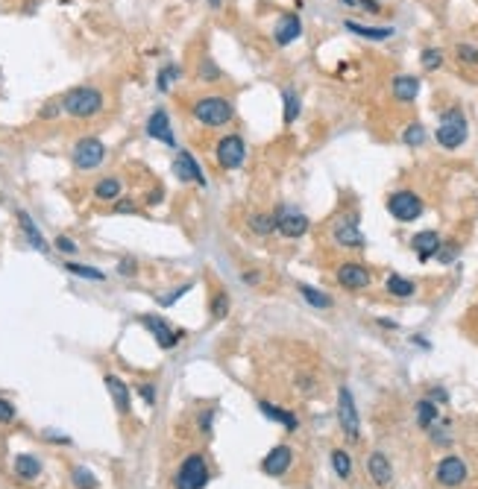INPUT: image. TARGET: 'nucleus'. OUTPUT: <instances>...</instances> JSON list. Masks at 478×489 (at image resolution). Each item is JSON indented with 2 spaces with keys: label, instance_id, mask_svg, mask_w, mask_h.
Wrapping results in <instances>:
<instances>
[{
  "label": "nucleus",
  "instance_id": "nucleus-1",
  "mask_svg": "<svg viewBox=\"0 0 478 489\" xmlns=\"http://www.w3.org/2000/svg\"><path fill=\"white\" fill-rule=\"evenodd\" d=\"M62 109L70 117H94L103 112V94L91 85H80V88H70L62 97Z\"/></svg>",
  "mask_w": 478,
  "mask_h": 489
},
{
  "label": "nucleus",
  "instance_id": "nucleus-2",
  "mask_svg": "<svg viewBox=\"0 0 478 489\" xmlns=\"http://www.w3.org/2000/svg\"><path fill=\"white\" fill-rule=\"evenodd\" d=\"M194 117L203 127H226L235 117V106L226 97H203L194 103Z\"/></svg>",
  "mask_w": 478,
  "mask_h": 489
},
{
  "label": "nucleus",
  "instance_id": "nucleus-3",
  "mask_svg": "<svg viewBox=\"0 0 478 489\" xmlns=\"http://www.w3.org/2000/svg\"><path fill=\"white\" fill-rule=\"evenodd\" d=\"M467 141V117L461 109H449L440 117L437 127V144L446 146V150H458V146Z\"/></svg>",
  "mask_w": 478,
  "mask_h": 489
},
{
  "label": "nucleus",
  "instance_id": "nucleus-4",
  "mask_svg": "<svg viewBox=\"0 0 478 489\" xmlns=\"http://www.w3.org/2000/svg\"><path fill=\"white\" fill-rule=\"evenodd\" d=\"M208 483V466H206V457L203 454H188L182 460V466L176 472L174 486L176 489H206Z\"/></svg>",
  "mask_w": 478,
  "mask_h": 489
},
{
  "label": "nucleus",
  "instance_id": "nucleus-5",
  "mask_svg": "<svg viewBox=\"0 0 478 489\" xmlns=\"http://www.w3.org/2000/svg\"><path fill=\"white\" fill-rule=\"evenodd\" d=\"M388 211H391V217L399 220V223H411V220H417L423 214V200L414 190H396L388 197Z\"/></svg>",
  "mask_w": 478,
  "mask_h": 489
},
{
  "label": "nucleus",
  "instance_id": "nucleus-6",
  "mask_svg": "<svg viewBox=\"0 0 478 489\" xmlns=\"http://www.w3.org/2000/svg\"><path fill=\"white\" fill-rule=\"evenodd\" d=\"M70 158H74L77 170H94V167L103 164L106 146H103L100 138H80L77 146H74V153H70Z\"/></svg>",
  "mask_w": 478,
  "mask_h": 489
},
{
  "label": "nucleus",
  "instance_id": "nucleus-7",
  "mask_svg": "<svg viewBox=\"0 0 478 489\" xmlns=\"http://www.w3.org/2000/svg\"><path fill=\"white\" fill-rule=\"evenodd\" d=\"M214 156H218V164L223 170H235V167H241L244 158H247V144H244L241 135H226V138L218 141Z\"/></svg>",
  "mask_w": 478,
  "mask_h": 489
},
{
  "label": "nucleus",
  "instance_id": "nucleus-8",
  "mask_svg": "<svg viewBox=\"0 0 478 489\" xmlns=\"http://www.w3.org/2000/svg\"><path fill=\"white\" fill-rule=\"evenodd\" d=\"M338 422H341L344 434L352 439V443L361 436V422H358V410H355V399L349 393V387L338 389Z\"/></svg>",
  "mask_w": 478,
  "mask_h": 489
},
{
  "label": "nucleus",
  "instance_id": "nucleus-9",
  "mask_svg": "<svg viewBox=\"0 0 478 489\" xmlns=\"http://www.w3.org/2000/svg\"><path fill=\"white\" fill-rule=\"evenodd\" d=\"M331 235H334V243L344 247V249H364V235H361V229H358V223L352 217L338 220Z\"/></svg>",
  "mask_w": 478,
  "mask_h": 489
},
{
  "label": "nucleus",
  "instance_id": "nucleus-10",
  "mask_svg": "<svg viewBox=\"0 0 478 489\" xmlns=\"http://www.w3.org/2000/svg\"><path fill=\"white\" fill-rule=\"evenodd\" d=\"M467 480V463L461 457H443L437 463V483L440 486H461Z\"/></svg>",
  "mask_w": 478,
  "mask_h": 489
},
{
  "label": "nucleus",
  "instance_id": "nucleus-11",
  "mask_svg": "<svg viewBox=\"0 0 478 489\" xmlns=\"http://www.w3.org/2000/svg\"><path fill=\"white\" fill-rule=\"evenodd\" d=\"M141 323H144V328L156 337V343L161 349H174L179 343V337H182V331H174L171 326L161 320V316H141Z\"/></svg>",
  "mask_w": 478,
  "mask_h": 489
},
{
  "label": "nucleus",
  "instance_id": "nucleus-12",
  "mask_svg": "<svg viewBox=\"0 0 478 489\" xmlns=\"http://www.w3.org/2000/svg\"><path fill=\"white\" fill-rule=\"evenodd\" d=\"M174 173L182 179V182H197L206 188V173H203V167L197 164V158L191 156L188 150H179L176 161H174Z\"/></svg>",
  "mask_w": 478,
  "mask_h": 489
},
{
  "label": "nucleus",
  "instance_id": "nucleus-13",
  "mask_svg": "<svg viewBox=\"0 0 478 489\" xmlns=\"http://www.w3.org/2000/svg\"><path fill=\"white\" fill-rule=\"evenodd\" d=\"M299 36H302V21H299V15H294V12L282 15L279 23H276V30H273L276 44H279V47H288V44H294Z\"/></svg>",
  "mask_w": 478,
  "mask_h": 489
},
{
  "label": "nucleus",
  "instance_id": "nucleus-14",
  "mask_svg": "<svg viewBox=\"0 0 478 489\" xmlns=\"http://www.w3.org/2000/svg\"><path fill=\"white\" fill-rule=\"evenodd\" d=\"M338 281L346 290H364L370 287V270L361 264H341L338 267Z\"/></svg>",
  "mask_w": 478,
  "mask_h": 489
},
{
  "label": "nucleus",
  "instance_id": "nucleus-15",
  "mask_svg": "<svg viewBox=\"0 0 478 489\" xmlns=\"http://www.w3.org/2000/svg\"><path fill=\"white\" fill-rule=\"evenodd\" d=\"M291 463H294V451H291L288 446H276V448L265 457V463H261V469H265V475L282 478L285 472L291 469Z\"/></svg>",
  "mask_w": 478,
  "mask_h": 489
},
{
  "label": "nucleus",
  "instance_id": "nucleus-16",
  "mask_svg": "<svg viewBox=\"0 0 478 489\" xmlns=\"http://www.w3.org/2000/svg\"><path fill=\"white\" fill-rule=\"evenodd\" d=\"M276 232L282 237L297 240V237H302L308 232V217L305 214H297V211H282L279 214V223H276Z\"/></svg>",
  "mask_w": 478,
  "mask_h": 489
},
{
  "label": "nucleus",
  "instance_id": "nucleus-17",
  "mask_svg": "<svg viewBox=\"0 0 478 489\" xmlns=\"http://www.w3.org/2000/svg\"><path fill=\"white\" fill-rule=\"evenodd\" d=\"M147 135L156 138V141H161V144H167V146L176 144L174 129H171V117H167L164 109H156V112L150 114V120H147Z\"/></svg>",
  "mask_w": 478,
  "mask_h": 489
},
{
  "label": "nucleus",
  "instance_id": "nucleus-18",
  "mask_svg": "<svg viewBox=\"0 0 478 489\" xmlns=\"http://www.w3.org/2000/svg\"><path fill=\"white\" fill-rule=\"evenodd\" d=\"M411 247H414V252H417L420 261H428V258H435L437 249H440V235L432 232V229H425V232H420V235L411 237Z\"/></svg>",
  "mask_w": 478,
  "mask_h": 489
},
{
  "label": "nucleus",
  "instance_id": "nucleus-19",
  "mask_svg": "<svg viewBox=\"0 0 478 489\" xmlns=\"http://www.w3.org/2000/svg\"><path fill=\"white\" fill-rule=\"evenodd\" d=\"M367 472L370 478L378 483V486H388L393 480V469H391V460L381 454V451H373L370 460H367Z\"/></svg>",
  "mask_w": 478,
  "mask_h": 489
},
{
  "label": "nucleus",
  "instance_id": "nucleus-20",
  "mask_svg": "<svg viewBox=\"0 0 478 489\" xmlns=\"http://www.w3.org/2000/svg\"><path fill=\"white\" fill-rule=\"evenodd\" d=\"M106 389H109V396L115 402V410L121 413V417H127L129 413V387L117 375H106Z\"/></svg>",
  "mask_w": 478,
  "mask_h": 489
},
{
  "label": "nucleus",
  "instance_id": "nucleus-21",
  "mask_svg": "<svg viewBox=\"0 0 478 489\" xmlns=\"http://www.w3.org/2000/svg\"><path fill=\"white\" fill-rule=\"evenodd\" d=\"M15 217H18V226H21V232L27 235V240L33 243V249H38V252H47V240H44V237H41V232L36 229L33 217H30L27 211H18Z\"/></svg>",
  "mask_w": 478,
  "mask_h": 489
},
{
  "label": "nucleus",
  "instance_id": "nucleus-22",
  "mask_svg": "<svg viewBox=\"0 0 478 489\" xmlns=\"http://www.w3.org/2000/svg\"><path fill=\"white\" fill-rule=\"evenodd\" d=\"M258 407H261V413H265L267 419H273V422L285 425L288 431H297V417H294L291 410H285V407H276V404H270V402H258Z\"/></svg>",
  "mask_w": 478,
  "mask_h": 489
},
{
  "label": "nucleus",
  "instance_id": "nucleus-23",
  "mask_svg": "<svg viewBox=\"0 0 478 489\" xmlns=\"http://www.w3.org/2000/svg\"><path fill=\"white\" fill-rule=\"evenodd\" d=\"M344 27H346L349 33H355V36L367 38V41H385V38L393 36V27H364V23H355V21H346Z\"/></svg>",
  "mask_w": 478,
  "mask_h": 489
},
{
  "label": "nucleus",
  "instance_id": "nucleus-24",
  "mask_svg": "<svg viewBox=\"0 0 478 489\" xmlns=\"http://www.w3.org/2000/svg\"><path fill=\"white\" fill-rule=\"evenodd\" d=\"M417 94H420V80L417 77H396L393 80V97L402 103H411L417 100Z\"/></svg>",
  "mask_w": 478,
  "mask_h": 489
},
{
  "label": "nucleus",
  "instance_id": "nucleus-25",
  "mask_svg": "<svg viewBox=\"0 0 478 489\" xmlns=\"http://www.w3.org/2000/svg\"><path fill=\"white\" fill-rule=\"evenodd\" d=\"M38 472H41L38 457H33V454H18L15 457V475L21 480H33V478H38Z\"/></svg>",
  "mask_w": 478,
  "mask_h": 489
},
{
  "label": "nucleus",
  "instance_id": "nucleus-26",
  "mask_svg": "<svg viewBox=\"0 0 478 489\" xmlns=\"http://www.w3.org/2000/svg\"><path fill=\"white\" fill-rule=\"evenodd\" d=\"M94 197H97V200H103V203H112V200H117V197H121V182H117L115 176H106V179H100L97 185H94Z\"/></svg>",
  "mask_w": 478,
  "mask_h": 489
},
{
  "label": "nucleus",
  "instance_id": "nucleus-27",
  "mask_svg": "<svg viewBox=\"0 0 478 489\" xmlns=\"http://www.w3.org/2000/svg\"><path fill=\"white\" fill-rule=\"evenodd\" d=\"M388 293L391 296H396V299H408V296H414V281H408V279H402V276H391L388 279Z\"/></svg>",
  "mask_w": 478,
  "mask_h": 489
},
{
  "label": "nucleus",
  "instance_id": "nucleus-28",
  "mask_svg": "<svg viewBox=\"0 0 478 489\" xmlns=\"http://www.w3.org/2000/svg\"><path fill=\"white\" fill-rule=\"evenodd\" d=\"M276 223H279V214H255L250 220V229L255 235H273L276 232Z\"/></svg>",
  "mask_w": 478,
  "mask_h": 489
},
{
  "label": "nucleus",
  "instance_id": "nucleus-29",
  "mask_svg": "<svg viewBox=\"0 0 478 489\" xmlns=\"http://www.w3.org/2000/svg\"><path fill=\"white\" fill-rule=\"evenodd\" d=\"M437 419V404L432 399L417 402V425L420 428H432V422Z\"/></svg>",
  "mask_w": 478,
  "mask_h": 489
},
{
  "label": "nucleus",
  "instance_id": "nucleus-30",
  "mask_svg": "<svg viewBox=\"0 0 478 489\" xmlns=\"http://www.w3.org/2000/svg\"><path fill=\"white\" fill-rule=\"evenodd\" d=\"M331 466H334V475H338L341 480H346V478L352 475V457H349L344 448L331 451Z\"/></svg>",
  "mask_w": 478,
  "mask_h": 489
},
{
  "label": "nucleus",
  "instance_id": "nucleus-31",
  "mask_svg": "<svg viewBox=\"0 0 478 489\" xmlns=\"http://www.w3.org/2000/svg\"><path fill=\"white\" fill-rule=\"evenodd\" d=\"M299 293H302V299H305L308 305H314V308H331V296H326V293L317 290V287L299 284Z\"/></svg>",
  "mask_w": 478,
  "mask_h": 489
},
{
  "label": "nucleus",
  "instance_id": "nucleus-32",
  "mask_svg": "<svg viewBox=\"0 0 478 489\" xmlns=\"http://www.w3.org/2000/svg\"><path fill=\"white\" fill-rule=\"evenodd\" d=\"M65 270L70 273V276H80V279H88V281H103L106 279V273L103 270H94V267H85V264H65Z\"/></svg>",
  "mask_w": 478,
  "mask_h": 489
},
{
  "label": "nucleus",
  "instance_id": "nucleus-33",
  "mask_svg": "<svg viewBox=\"0 0 478 489\" xmlns=\"http://www.w3.org/2000/svg\"><path fill=\"white\" fill-rule=\"evenodd\" d=\"M74 486L77 489H97V478H94V472H88L85 466H77L74 469Z\"/></svg>",
  "mask_w": 478,
  "mask_h": 489
},
{
  "label": "nucleus",
  "instance_id": "nucleus-34",
  "mask_svg": "<svg viewBox=\"0 0 478 489\" xmlns=\"http://www.w3.org/2000/svg\"><path fill=\"white\" fill-rule=\"evenodd\" d=\"M299 114V97L294 91H285V124H294Z\"/></svg>",
  "mask_w": 478,
  "mask_h": 489
},
{
  "label": "nucleus",
  "instance_id": "nucleus-35",
  "mask_svg": "<svg viewBox=\"0 0 478 489\" xmlns=\"http://www.w3.org/2000/svg\"><path fill=\"white\" fill-rule=\"evenodd\" d=\"M443 65V53L437 50V47H428V50H423V68L425 70H437Z\"/></svg>",
  "mask_w": 478,
  "mask_h": 489
},
{
  "label": "nucleus",
  "instance_id": "nucleus-36",
  "mask_svg": "<svg viewBox=\"0 0 478 489\" xmlns=\"http://www.w3.org/2000/svg\"><path fill=\"white\" fill-rule=\"evenodd\" d=\"M402 141H405V144H408V146H420V144L425 141V129H423L420 124H411L408 129H405Z\"/></svg>",
  "mask_w": 478,
  "mask_h": 489
},
{
  "label": "nucleus",
  "instance_id": "nucleus-37",
  "mask_svg": "<svg viewBox=\"0 0 478 489\" xmlns=\"http://www.w3.org/2000/svg\"><path fill=\"white\" fill-rule=\"evenodd\" d=\"M226 313H229V296H226V293H218L214 302H211V316H214V320H223Z\"/></svg>",
  "mask_w": 478,
  "mask_h": 489
},
{
  "label": "nucleus",
  "instance_id": "nucleus-38",
  "mask_svg": "<svg viewBox=\"0 0 478 489\" xmlns=\"http://www.w3.org/2000/svg\"><path fill=\"white\" fill-rule=\"evenodd\" d=\"M176 77H179V68H176V65H167V68L159 73V91H167Z\"/></svg>",
  "mask_w": 478,
  "mask_h": 489
},
{
  "label": "nucleus",
  "instance_id": "nucleus-39",
  "mask_svg": "<svg viewBox=\"0 0 478 489\" xmlns=\"http://www.w3.org/2000/svg\"><path fill=\"white\" fill-rule=\"evenodd\" d=\"M53 247H56V249H59L62 255H77V249H80V247H77V243H74V240H70L68 235H59V237L53 240Z\"/></svg>",
  "mask_w": 478,
  "mask_h": 489
},
{
  "label": "nucleus",
  "instance_id": "nucleus-40",
  "mask_svg": "<svg viewBox=\"0 0 478 489\" xmlns=\"http://www.w3.org/2000/svg\"><path fill=\"white\" fill-rule=\"evenodd\" d=\"M458 59L467 65H478V47L472 44H458Z\"/></svg>",
  "mask_w": 478,
  "mask_h": 489
},
{
  "label": "nucleus",
  "instance_id": "nucleus-41",
  "mask_svg": "<svg viewBox=\"0 0 478 489\" xmlns=\"http://www.w3.org/2000/svg\"><path fill=\"white\" fill-rule=\"evenodd\" d=\"M455 255H458V243H440V249H437V258H440L443 264L455 261Z\"/></svg>",
  "mask_w": 478,
  "mask_h": 489
},
{
  "label": "nucleus",
  "instance_id": "nucleus-42",
  "mask_svg": "<svg viewBox=\"0 0 478 489\" xmlns=\"http://www.w3.org/2000/svg\"><path fill=\"white\" fill-rule=\"evenodd\" d=\"M200 80H218L221 77V70L218 68H214V62L211 59H203V65H200Z\"/></svg>",
  "mask_w": 478,
  "mask_h": 489
},
{
  "label": "nucleus",
  "instance_id": "nucleus-43",
  "mask_svg": "<svg viewBox=\"0 0 478 489\" xmlns=\"http://www.w3.org/2000/svg\"><path fill=\"white\" fill-rule=\"evenodd\" d=\"M0 422H4V425L15 422V407H12V402H6V399H0Z\"/></svg>",
  "mask_w": 478,
  "mask_h": 489
},
{
  "label": "nucleus",
  "instance_id": "nucleus-44",
  "mask_svg": "<svg viewBox=\"0 0 478 489\" xmlns=\"http://www.w3.org/2000/svg\"><path fill=\"white\" fill-rule=\"evenodd\" d=\"M138 393H141V399H144L150 407L156 404V387H153V384H141V387H138Z\"/></svg>",
  "mask_w": 478,
  "mask_h": 489
},
{
  "label": "nucleus",
  "instance_id": "nucleus-45",
  "mask_svg": "<svg viewBox=\"0 0 478 489\" xmlns=\"http://www.w3.org/2000/svg\"><path fill=\"white\" fill-rule=\"evenodd\" d=\"M191 287H194V284H191V281H188V284H182L179 290H174V296H167V299H161V305H174V302H176V299L182 296V293H185V290H191Z\"/></svg>",
  "mask_w": 478,
  "mask_h": 489
},
{
  "label": "nucleus",
  "instance_id": "nucleus-46",
  "mask_svg": "<svg viewBox=\"0 0 478 489\" xmlns=\"http://www.w3.org/2000/svg\"><path fill=\"white\" fill-rule=\"evenodd\" d=\"M211 419H214V410H206V417H200V431L211 434Z\"/></svg>",
  "mask_w": 478,
  "mask_h": 489
},
{
  "label": "nucleus",
  "instance_id": "nucleus-47",
  "mask_svg": "<svg viewBox=\"0 0 478 489\" xmlns=\"http://www.w3.org/2000/svg\"><path fill=\"white\" fill-rule=\"evenodd\" d=\"M62 112V103H47V109H41V117H56Z\"/></svg>",
  "mask_w": 478,
  "mask_h": 489
},
{
  "label": "nucleus",
  "instance_id": "nucleus-48",
  "mask_svg": "<svg viewBox=\"0 0 478 489\" xmlns=\"http://www.w3.org/2000/svg\"><path fill=\"white\" fill-rule=\"evenodd\" d=\"M121 273H124V276H132V273H135V261H129V258L121 261Z\"/></svg>",
  "mask_w": 478,
  "mask_h": 489
},
{
  "label": "nucleus",
  "instance_id": "nucleus-49",
  "mask_svg": "<svg viewBox=\"0 0 478 489\" xmlns=\"http://www.w3.org/2000/svg\"><path fill=\"white\" fill-rule=\"evenodd\" d=\"M115 211H121V214H127V211H135V205H132V203H117V205H115Z\"/></svg>",
  "mask_w": 478,
  "mask_h": 489
},
{
  "label": "nucleus",
  "instance_id": "nucleus-50",
  "mask_svg": "<svg viewBox=\"0 0 478 489\" xmlns=\"http://www.w3.org/2000/svg\"><path fill=\"white\" fill-rule=\"evenodd\" d=\"M432 399H435V402H446V399H449V396H446V393H443V389H435V393H432Z\"/></svg>",
  "mask_w": 478,
  "mask_h": 489
},
{
  "label": "nucleus",
  "instance_id": "nucleus-51",
  "mask_svg": "<svg viewBox=\"0 0 478 489\" xmlns=\"http://www.w3.org/2000/svg\"><path fill=\"white\" fill-rule=\"evenodd\" d=\"M361 4H364L367 9H378V4H376V0H361Z\"/></svg>",
  "mask_w": 478,
  "mask_h": 489
},
{
  "label": "nucleus",
  "instance_id": "nucleus-52",
  "mask_svg": "<svg viewBox=\"0 0 478 489\" xmlns=\"http://www.w3.org/2000/svg\"><path fill=\"white\" fill-rule=\"evenodd\" d=\"M344 4H346V6H355V4H358V0H344Z\"/></svg>",
  "mask_w": 478,
  "mask_h": 489
},
{
  "label": "nucleus",
  "instance_id": "nucleus-53",
  "mask_svg": "<svg viewBox=\"0 0 478 489\" xmlns=\"http://www.w3.org/2000/svg\"><path fill=\"white\" fill-rule=\"evenodd\" d=\"M218 4H221V0H211V6H218Z\"/></svg>",
  "mask_w": 478,
  "mask_h": 489
}]
</instances>
